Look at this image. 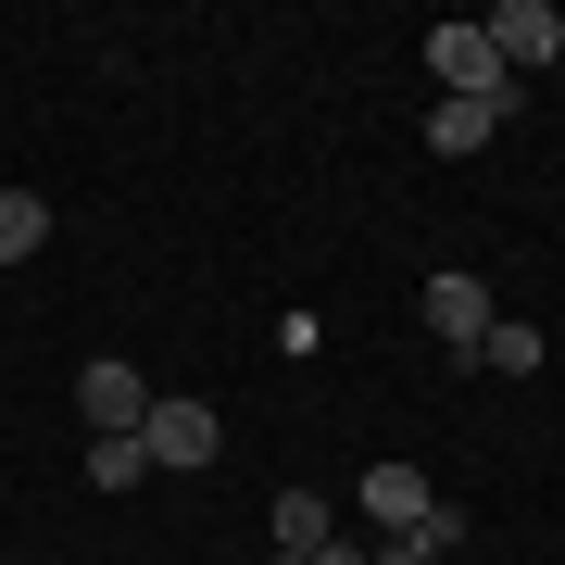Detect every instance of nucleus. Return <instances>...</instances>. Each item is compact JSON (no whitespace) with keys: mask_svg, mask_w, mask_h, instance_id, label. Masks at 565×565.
I'll list each match as a JSON object with an SVG mask.
<instances>
[{"mask_svg":"<svg viewBox=\"0 0 565 565\" xmlns=\"http://www.w3.org/2000/svg\"><path fill=\"white\" fill-rule=\"evenodd\" d=\"M139 452H151V478H163V465H177V478H202V465L226 452V440H214V403H189V390H151Z\"/></svg>","mask_w":565,"mask_h":565,"instance_id":"obj_1","label":"nucleus"},{"mask_svg":"<svg viewBox=\"0 0 565 565\" xmlns=\"http://www.w3.org/2000/svg\"><path fill=\"white\" fill-rule=\"evenodd\" d=\"M427 63H440V102H515L503 51H490V25H427Z\"/></svg>","mask_w":565,"mask_h":565,"instance_id":"obj_2","label":"nucleus"},{"mask_svg":"<svg viewBox=\"0 0 565 565\" xmlns=\"http://www.w3.org/2000/svg\"><path fill=\"white\" fill-rule=\"evenodd\" d=\"M76 415H88V440H139V415H151V377L102 352V364L76 377Z\"/></svg>","mask_w":565,"mask_h":565,"instance_id":"obj_3","label":"nucleus"},{"mask_svg":"<svg viewBox=\"0 0 565 565\" xmlns=\"http://www.w3.org/2000/svg\"><path fill=\"white\" fill-rule=\"evenodd\" d=\"M352 503H364V527H377V541H403V527H427V503H440V490H427L403 452H377V465L352 478Z\"/></svg>","mask_w":565,"mask_h":565,"instance_id":"obj_4","label":"nucleus"},{"mask_svg":"<svg viewBox=\"0 0 565 565\" xmlns=\"http://www.w3.org/2000/svg\"><path fill=\"white\" fill-rule=\"evenodd\" d=\"M490 51H503V76H541V63L565 51V13L553 0H503V13H490Z\"/></svg>","mask_w":565,"mask_h":565,"instance_id":"obj_5","label":"nucleus"},{"mask_svg":"<svg viewBox=\"0 0 565 565\" xmlns=\"http://www.w3.org/2000/svg\"><path fill=\"white\" fill-rule=\"evenodd\" d=\"M490 315H503V302H490L478 277H427V327H440L452 352H478V340H490Z\"/></svg>","mask_w":565,"mask_h":565,"instance_id":"obj_6","label":"nucleus"},{"mask_svg":"<svg viewBox=\"0 0 565 565\" xmlns=\"http://www.w3.org/2000/svg\"><path fill=\"white\" fill-rule=\"evenodd\" d=\"M490 139H503V102H440V114H427V151H490Z\"/></svg>","mask_w":565,"mask_h":565,"instance_id":"obj_7","label":"nucleus"},{"mask_svg":"<svg viewBox=\"0 0 565 565\" xmlns=\"http://www.w3.org/2000/svg\"><path fill=\"white\" fill-rule=\"evenodd\" d=\"M51 252V202L39 189H0V264H39Z\"/></svg>","mask_w":565,"mask_h":565,"instance_id":"obj_8","label":"nucleus"},{"mask_svg":"<svg viewBox=\"0 0 565 565\" xmlns=\"http://www.w3.org/2000/svg\"><path fill=\"white\" fill-rule=\"evenodd\" d=\"M541 352H553L541 327H515V315H490V340L465 352V364H503V377H541Z\"/></svg>","mask_w":565,"mask_h":565,"instance_id":"obj_9","label":"nucleus"},{"mask_svg":"<svg viewBox=\"0 0 565 565\" xmlns=\"http://www.w3.org/2000/svg\"><path fill=\"white\" fill-rule=\"evenodd\" d=\"M315 541H340V515L315 490H277V553H315Z\"/></svg>","mask_w":565,"mask_h":565,"instance_id":"obj_10","label":"nucleus"},{"mask_svg":"<svg viewBox=\"0 0 565 565\" xmlns=\"http://www.w3.org/2000/svg\"><path fill=\"white\" fill-rule=\"evenodd\" d=\"M139 478H151V452H139V440H88V490H102V503H126Z\"/></svg>","mask_w":565,"mask_h":565,"instance_id":"obj_11","label":"nucleus"}]
</instances>
